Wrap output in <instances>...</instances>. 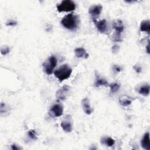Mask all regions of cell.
Wrapping results in <instances>:
<instances>
[{"label": "cell", "instance_id": "cell-5", "mask_svg": "<svg viewBox=\"0 0 150 150\" xmlns=\"http://www.w3.org/2000/svg\"><path fill=\"white\" fill-rule=\"evenodd\" d=\"M112 28L115 29V35H114V40L115 41H121L120 36L121 33L124 30V26L122 24V21L118 19L114 21L112 23Z\"/></svg>", "mask_w": 150, "mask_h": 150}, {"label": "cell", "instance_id": "cell-10", "mask_svg": "<svg viewBox=\"0 0 150 150\" xmlns=\"http://www.w3.org/2000/svg\"><path fill=\"white\" fill-rule=\"evenodd\" d=\"M81 103H82L83 109L84 112L87 115H90L93 112V109L90 106V101L87 98H85L83 99L81 101Z\"/></svg>", "mask_w": 150, "mask_h": 150}, {"label": "cell", "instance_id": "cell-8", "mask_svg": "<svg viewBox=\"0 0 150 150\" xmlns=\"http://www.w3.org/2000/svg\"><path fill=\"white\" fill-rule=\"evenodd\" d=\"M102 11V6L100 5H93L91 6L88 9V13L93 17L94 20H96V18L98 16Z\"/></svg>", "mask_w": 150, "mask_h": 150}, {"label": "cell", "instance_id": "cell-1", "mask_svg": "<svg viewBox=\"0 0 150 150\" xmlns=\"http://www.w3.org/2000/svg\"><path fill=\"white\" fill-rule=\"evenodd\" d=\"M80 23L79 16L74 13L66 15L62 20L61 23L66 29L70 30H75Z\"/></svg>", "mask_w": 150, "mask_h": 150}, {"label": "cell", "instance_id": "cell-26", "mask_svg": "<svg viewBox=\"0 0 150 150\" xmlns=\"http://www.w3.org/2000/svg\"><path fill=\"white\" fill-rule=\"evenodd\" d=\"M11 148H12L13 150H18V149H21L19 147L17 146V145H16L15 144H13V145H12V146H11Z\"/></svg>", "mask_w": 150, "mask_h": 150}, {"label": "cell", "instance_id": "cell-12", "mask_svg": "<svg viewBox=\"0 0 150 150\" xmlns=\"http://www.w3.org/2000/svg\"><path fill=\"white\" fill-rule=\"evenodd\" d=\"M74 53L77 58H84L87 59L88 54L86 52V50L82 47H78L74 49Z\"/></svg>", "mask_w": 150, "mask_h": 150}, {"label": "cell", "instance_id": "cell-16", "mask_svg": "<svg viewBox=\"0 0 150 150\" xmlns=\"http://www.w3.org/2000/svg\"><path fill=\"white\" fill-rule=\"evenodd\" d=\"M101 142L108 146H112L115 144V140L111 137H103L101 139Z\"/></svg>", "mask_w": 150, "mask_h": 150}, {"label": "cell", "instance_id": "cell-21", "mask_svg": "<svg viewBox=\"0 0 150 150\" xmlns=\"http://www.w3.org/2000/svg\"><path fill=\"white\" fill-rule=\"evenodd\" d=\"M9 48L8 46H4L2 47H1V54L3 55H5L6 54H8L9 52Z\"/></svg>", "mask_w": 150, "mask_h": 150}, {"label": "cell", "instance_id": "cell-24", "mask_svg": "<svg viewBox=\"0 0 150 150\" xmlns=\"http://www.w3.org/2000/svg\"><path fill=\"white\" fill-rule=\"evenodd\" d=\"M113 69H114V70L117 73H118L121 71V67L118 65H114Z\"/></svg>", "mask_w": 150, "mask_h": 150}, {"label": "cell", "instance_id": "cell-20", "mask_svg": "<svg viewBox=\"0 0 150 150\" xmlns=\"http://www.w3.org/2000/svg\"><path fill=\"white\" fill-rule=\"evenodd\" d=\"M28 135L29 137V138H31L32 139H37V137L36 135V131L34 129H31V130L29 131L28 132Z\"/></svg>", "mask_w": 150, "mask_h": 150}, {"label": "cell", "instance_id": "cell-7", "mask_svg": "<svg viewBox=\"0 0 150 150\" xmlns=\"http://www.w3.org/2000/svg\"><path fill=\"white\" fill-rule=\"evenodd\" d=\"M94 22L96 28H97L98 30L102 33H104L107 32L108 30V26H107V22L105 19H102L98 22H96V20H93Z\"/></svg>", "mask_w": 150, "mask_h": 150}, {"label": "cell", "instance_id": "cell-6", "mask_svg": "<svg viewBox=\"0 0 150 150\" xmlns=\"http://www.w3.org/2000/svg\"><path fill=\"white\" fill-rule=\"evenodd\" d=\"M63 112V107L62 105L57 104L53 105L49 110L48 114L52 117H58L62 115Z\"/></svg>", "mask_w": 150, "mask_h": 150}, {"label": "cell", "instance_id": "cell-15", "mask_svg": "<svg viewBox=\"0 0 150 150\" xmlns=\"http://www.w3.org/2000/svg\"><path fill=\"white\" fill-rule=\"evenodd\" d=\"M140 30L142 32H146L148 33L150 31V22L148 20L143 21L140 25Z\"/></svg>", "mask_w": 150, "mask_h": 150}, {"label": "cell", "instance_id": "cell-4", "mask_svg": "<svg viewBox=\"0 0 150 150\" xmlns=\"http://www.w3.org/2000/svg\"><path fill=\"white\" fill-rule=\"evenodd\" d=\"M59 12H70L76 9L75 3L71 0H64L57 6Z\"/></svg>", "mask_w": 150, "mask_h": 150}, {"label": "cell", "instance_id": "cell-2", "mask_svg": "<svg viewBox=\"0 0 150 150\" xmlns=\"http://www.w3.org/2000/svg\"><path fill=\"white\" fill-rule=\"evenodd\" d=\"M72 72V69L66 64H63L54 71V76L60 81L68 79Z\"/></svg>", "mask_w": 150, "mask_h": 150}, {"label": "cell", "instance_id": "cell-14", "mask_svg": "<svg viewBox=\"0 0 150 150\" xmlns=\"http://www.w3.org/2000/svg\"><path fill=\"white\" fill-rule=\"evenodd\" d=\"M132 99L131 98L128 97V96H123L122 97H120L119 99V102L124 107H127L129 105L132 101Z\"/></svg>", "mask_w": 150, "mask_h": 150}, {"label": "cell", "instance_id": "cell-23", "mask_svg": "<svg viewBox=\"0 0 150 150\" xmlns=\"http://www.w3.org/2000/svg\"><path fill=\"white\" fill-rule=\"evenodd\" d=\"M119 49H120V48H119V46H118L114 45V46H113L112 47V52H113L114 53H117V52H118Z\"/></svg>", "mask_w": 150, "mask_h": 150}, {"label": "cell", "instance_id": "cell-22", "mask_svg": "<svg viewBox=\"0 0 150 150\" xmlns=\"http://www.w3.org/2000/svg\"><path fill=\"white\" fill-rule=\"evenodd\" d=\"M16 24H17V22H16V21H13V20H11V21H8V22L6 23V25L7 26H15V25H16Z\"/></svg>", "mask_w": 150, "mask_h": 150}, {"label": "cell", "instance_id": "cell-19", "mask_svg": "<svg viewBox=\"0 0 150 150\" xmlns=\"http://www.w3.org/2000/svg\"><path fill=\"white\" fill-rule=\"evenodd\" d=\"M110 93L111 94L115 93L116 92H117L120 88V84L118 83H112L110 85Z\"/></svg>", "mask_w": 150, "mask_h": 150}, {"label": "cell", "instance_id": "cell-13", "mask_svg": "<svg viewBox=\"0 0 150 150\" xmlns=\"http://www.w3.org/2000/svg\"><path fill=\"white\" fill-rule=\"evenodd\" d=\"M61 127L66 132H70L72 131V124L69 120H64L60 124Z\"/></svg>", "mask_w": 150, "mask_h": 150}, {"label": "cell", "instance_id": "cell-11", "mask_svg": "<svg viewBox=\"0 0 150 150\" xmlns=\"http://www.w3.org/2000/svg\"><path fill=\"white\" fill-rule=\"evenodd\" d=\"M149 134L146 132L144 134L142 140H141V146L144 149L149 150L150 149V142H149Z\"/></svg>", "mask_w": 150, "mask_h": 150}, {"label": "cell", "instance_id": "cell-9", "mask_svg": "<svg viewBox=\"0 0 150 150\" xmlns=\"http://www.w3.org/2000/svg\"><path fill=\"white\" fill-rule=\"evenodd\" d=\"M70 89V87L68 86H64L61 88L59 89L56 93V96L57 98L60 100H65L66 98L67 94L68 93V91Z\"/></svg>", "mask_w": 150, "mask_h": 150}, {"label": "cell", "instance_id": "cell-3", "mask_svg": "<svg viewBox=\"0 0 150 150\" xmlns=\"http://www.w3.org/2000/svg\"><path fill=\"white\" fill-rule=\"evenodd\" d=\"M57 65V59L56 58L53 56H50L47 60H46L43 63V67L44 71L50 75L52 74L54 69Z\"/></svg>", "mask_w": 150, "mask_h": 150}, {"label": "cell", "instance_id": "cell-27", "mask_svg": "<svg viewBox=\"0 0 150 150\" xmlns=\"http://www.w3.org/2000/svg\"><path fill=\"white\" fill-rule=\"evenodd\" d=\"M149 43H148V45H147V46H146V50H147V52H148V53H149Z\"/></svg>", "mask_w": 150, "mask_h": 150}, {"label": "cell", "instance_id": "cell-17", "mask_svg": "<svg viewBox=\"0 0 150 150\" xmlns=\"http://www.w3.org/2000/svg\"><path fill=\"white\" fill-rule=\"evenodd\" d=\"M138 93L144 96H148L149 94V86L148 84H145L141 86L138 90Z\"/></svg>", "mask_w": 150, "mask_h": 150}, {"label": "cell", "instance_id": "cell-25", "mask_svg": "<svg viewBox=\"0 0 150 150\" xmlns=\"http://www.w3.org/2000/svg\"><path fill=\"white\" fill-rule=\"evenodd\" d=\"M134 69H135V70L137 73H140V72L141 71V70H142V69H141V67L140 66H136V65L134 67Z\"/></svg>", "mask_w": 150, "mask_h": 150}, {"label": "cell", "instance_id": "cell-18", "mask_svg": "<svg viewBox=\"0 0 150 150\" xmlns=\"http://www.w3.org/2000/svg\"><path fill=\"white\" fill-rule=\"evenodd\" d=\"M96 83L94 84V86L96 87H100L101 86H107L108 85V82L107 81V80L105 79H101L100 78L99 76H98L97 75L96 76Z\"/></svg>", "mask_w": 150, "mask_h": 150}]
</instances>
